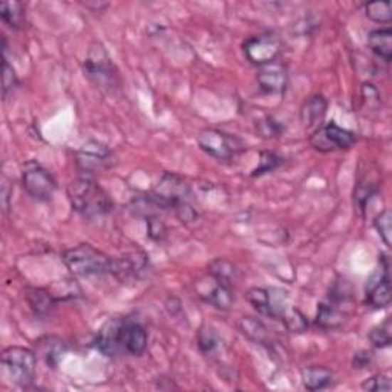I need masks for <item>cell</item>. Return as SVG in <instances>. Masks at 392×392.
Segmentation results:
<instances>
[{
  "instance_id": "cell-27",
  "label": "cell",
  "mask_w": 392,
  "mask_h": 392,
  "mask_svg": "<svg viewBox=\"0 0 392 392\" xmlns=\"http://www.w3.org/2000/svg\"><path fill=\"white\" fill-rule=\"evenodd\" d=\"M365 14L377 23H389L392 18V9L389 2H371L365 5Z\"/></svg>"
},
{
  "instance_id": "cell-22",
  "label": "cell",
  "mask_w": 392,
  "mask_h": 392,
  "mask_svg": "<svg viewBox=\"0 0 392 392\" xmlns=\"http://www.w3.org/2000/svg\"><path fill=\"white\" fill-rule=\"evenodd\" d=\"M239 329L247 339L259 345H267L270 341V333L268 328L263 324V322L255 317H243L239 322Z\"/></svg>"
},
{
  "instance_id": "cell-4",
  "label": "cell",
  "mask_w": 392,
  "mask_h": 392,
  "mask_svg": "<svg viewBox=\"0 0 392 392\" xmlns=\"http://www.w3.org/2000/svg\"><path fill=\"white\" fill-rule=\"evenodd\" d=\"M83 69L85 75L102 90L112 94L115 89H118L120 80L117 75V69L102 43L94 42L90 45Z\"/></svg>"
},
{
  "instance_id": "cell-3",
  "label": "cell",
  "mask_w": 392,
  "mask_h": 392,
  "mask_svg": "<svg viewBox=\"0 0 392 392\" xmlns=\"http://www.w3.org/2000/svg\"><path fill=\"white\" fill-rule=\"evenodd\" d=\"M37 354L22 346H9L2 353V373L18 388H28L36 376Z\"/></svg>"
},
{
  "instance_id": "cell-32",
  "label": "cell",
  "mask_w": 392,
  "mask_h": 392,
  "mask_svg": "<svg viewBox=\"0 0 392 392\" xmlns=\"http://www.w3.org/2000/svg\"><path fill=\"white\" fill-rule=\"evenodd\" d=\"M2 69H4V74H2V86H4V98L8 97V94L11 92V90H14V88L17 86V75H16V71L13 69V66L8 63V60L4 57V63H2Z\"/></svg>"
},
{
  "instance_id": "cell-13",
  "label": "cell",
  "mask_w": 392,
  "mask_h": 392,
  "mask_svg": "<svg viewBox=\"0 0 392 392\" xmlns=\"http://www.w3.org/2000/svg\"><path fill=\"white\" fill-rule=\"evenodd\" d=\"M77 166L88 174L107 169L112 161V152L98 142H89L77 152Z\"/></svg>"
},
{
  "instance_id": "cell-21",
  "label": "cell",
  "mask_w": 392,
  "mask_h": 392,
  "mask_svg": "<svg viewBox=\"0 0 392 392\" xmlns=\"http://www.w3.org/2000/svg\"><path fill=\"white\" fill-rule=\"evenodd\" d=\"M25 296L29 307L37 316H45L54 305V296L51 291L43 288H26Z\"/></svg>"
},
{
  "instance_id": "cell-19",
  "label": "cell",
  "mask_w": 392,
  "mask_h": 392,
  "mask_svg": "<svg viewBox=\"0 0 392 392\" xmlns=\"http://www.w3.org/2000/svg\"><path fill=\"white\" fill-rule=\"evenodd\" d=\"M333 378V373L325 366H308L302 371V383L308 391L325 389Z\"/></svg>"
},
{
  "instance_id": "cell-33",
  "label": "cell",
  "mask_w": 392,
  "mask_h": 392,
  "mask_svg": "<svg viewBox=\"0 0 392 392\" xmlns=\"http://www.w3.org/2000/svg\"><path fill=\"white\" fill-rule=\"evenodd\" d=\"M279 163H280V158L276 154L263 152V154H260L259 167L253 172V176H259V175H264L267 172H271V170L279 166Z\"/></svg>"
},
{
  "instance_id": "cell-2",
  "label": "cell",
  "mask_w": 392,
  "mask_h": 392,
  "mask_svg": "<svg viewBox=\"0 0 392 392\" xmlns=\"http://www.w3.org/2000/svg\"><path fill=\"white\" fill-rule=\"evenodd\" d=\"M62 259L71 275L80 277L106 275L110 273L112 267V258L90 244H80L66 250Z\"/></svg>"
},
{
  "instance_id": "cell-29",
  "label": "cell",
  "mask_w": 392,
  "mask_h": 392,
  "mask_svg": "<svg viewBox=\"0 0 392 392\" xmlns=\"http://www.w3.org/2000/svg\"><path fill=\"white\" fill-rule=\"evenodd\" d=\"M369 340L377 348H385L391 345V319L388 317L383 324L374 327L369 333Z\"/></svg>"
},
{
  "instance_id": "cell-5",
  "label": "cell",
  "mask_w": 392,
  "mask_h": 392,
  "mask_svg": "<svg viewBox=\"0 0 392 392\" xmlns=\"http://www.w3.org/2000/svg\"><path fill=\"white\" fill-rule=\"evenodd\" d=\"M198 146L203 152L219 161L232 159L236 154L244 150V143L239 138L218 129L201 130L198 135Z\"/></svg>"
},
{
  "instance_id": "cell-24",
  "label": "cell",
  "mask_w": 392,
  "mask_h": 392,
  "mask_svg": "<svg viewBox=\"0 0 392 392\" xmlns=\"http://www.w3.org/2000/svg\"><path fill=\"white\" fill-rule=\"evenodd\" d=\"M345 322V314L334 304H320L316 324L324 329L339 328Z\"/></svg>"
},
{
  "instance_id": "cell-1",
  "label": "cell",
  "mask_w": 392,
  "mask_h": 392,
  "mask_svg": "<svg viewBox=\"0 0 392 392\" xmlns=\"http://www.w3.org/2000/svg\"><path fill=\"white\" fill-rule=\"evenodd\" d=\"M68 198L77 213L85 218H97L112 210V201L94 179L80 176L69 183Z\"/></svg>"
},
{
  "instance_id": "cell-15",
  "label": "cell",
  "mask_w": 392,
  "mask_h": 392,
  "mask_svg": "<svg viewBox=\"0 0 392 392\" xmlns=\"http://www.w3.org/2000/svg\"><path fill=\"white\" fill-rule=\"evenodd\" d=\"M327 107L328 103L324 95L316 94L309 97L302 106V110H300V122L307 129L317 130L327 115Z\"/></svg>"
},
{
  "instance_id": "cell-16",
  "label": "cell",
  "mask_w": 392,
  "mask_h": 392,
  "mask_svg": "<svg viewBox=\"0 0 392 392\" xmlns=\"http://www.w3.org/2000/svg\"><path fill=\"white\" fill-rule=\"evenodd\" d=\"M37 356L42 357L45 360V364L51 368H55L58 365L60 359L65 354V344L63 340H60L58 337L54 336H48L40 339L37 344Z\"/></svg>"
},
{
  "instance_id": "cell-35",
  "label": "cell",
  "mask_w": 392,
  "mask_h": 392,
  "mask_svg": "<svg viewBox=\"0 0 392 392\" xmlns=\"http://www.w3.org/2000/svg\"><path fill=\"white\" fill-rule=\"evenodd\" d=\"M147 230H149V236L154 240H163L166 236L164 224L155 216H147Z\"/></svg>"
},
{
  "instance_id": "cell-10",
  "label": "cell",
  "mask_w": 392,
  "mask_h": 392,
  "mask_svg": "<svg viewBox=\"0 0 392 392\" xmlns=\"http://www.w3.org/2000/svg\"><path fill=\"white\" fill-rule=\"evenodd\" d=\"M280 42L273 34H260L250 37L244 42V54L248 62L255 66H267L275 63L280 54Z\"/></svg>"
},
{
  "instance_id": "cell-17",
  "label": "cell",
  "mask_w": 392,
  "mask_h": 392,
  "mask_svg": "<svg viewBox=\"0 0 392 392\" xmlns=\"http://www.w3.org/2000/svg\"><path fill=\"white\" fill-rule=\"evenodd\" d=\"M368 45L377 57L389 63L392 58V31L389 28L374 29L368 37Z\"/></svg>"
},
{
  "instance_id": "cell-11",
  "label": "cell",
  "mask_w": 392,
  "mask_h": 392,
  "mask_svg": "<svg viewBox=\"0 0 392 392\" xmlns=\"http://www.w3.org/2000/svg\"><path fill=\"white\" fill-rule=\"evenodd\" d=\"M380 270L371 276L366 284V299L365 302L376 309L386 308L391 304L392 290L389 277V265L385 256H381Z\"/></svg>"
},
{
  "instance_id": "cell-6",
  "label": "cell",
  "mask_w": 392,
  "mask_h": 392,
  "mask_svg": "<svg viewBox=\"0 0 392 392\" xmlns=\"http://www.w3.org/2000/svg\"><path fill=\"white\" fill-rule=\"evenodd\" d=\"M190 187L186 181L174 174H164L159 178L158 186L152 194L149 195L150 201L157 207L176 208L178 206L189 203Z\"/></svg>"
},
{
  "instance_id": "cell-9",
  "label": "cell",
  "mask_w": 392,
  "mask_h": 392,
  "mask_svg": "<svg viewBox=\"0 0 392 392\" xmlns=\"http://www.w3.org/2000/svg\"><path fill=\"white\" fill-rule=\"evenodd\" d=\"M118 354L125 353L129 356H142L147 348V333L144 327L135 319H120L117 333Z\"/></svg>"
},
{
  "instance_id": "cell-12",
  "label": "cell",
  "mask_w": 392,
  "mask_h": 392,
  "mask_svg": "<svg viewBox=\"0 0 392 392\" xmlns=\"http://www.w3.org/2000/svg\"><path fill=\"white\" fill-rule=\"evenodd\" d=\"M149 259L143 251H132L120 258H112L110 275H114L122 284L137 282L147 270Z\"/></svg>"
},
{
  "instance_id": "cell-28",
  "label": "cell",
  "mask_w": 392,
  "mask_h": 392,
  "mask_svg": "<svg viewBox=\"0 0 392 392\" xmlns=\"http://www.w3.org/2000/svg\"><path fill=\"white\" fill-rule=\"evenodd\" d=\"M256 132L260 138H276L279 135H282L284 132V126L282 123H279L277 120L273 117H264L260 118L259 122H256Z\"/></svg>"
},
{
  "instance_id": "cell-26",
  "label": "cell",
  "mask_w": 392,
  "mask_h": 392,
  "mask_svg": "<svg viewBox=\"0 0 392 392\" xmlns=\"http://www.w3.org/2000/svg\"><path fill=\"white\" fill-rule=\"evenodd\" d=\"M248 302L253 305V308L258 313L268 316L271 314L270 311V296H268V288H250L245 295Z\"/></svg>"
},
{
  "instance_id": "cell-8",
  "label": "cell",
  "mask_w": 392,
  "mask_h": 392,
  "mask_svg": "<svg viewBox=\"0 0 392 392\" xmlns=\"http://www.w3.org/2000/svg\"><path fill=\"white\" fill-rule=\"evenodd\" d=\"M309 143L319 152H333L339 149H349L356 143V135L336 123L322 125L314 130L309 138Z\"/></svg>"
},
{
  "instance_id": "cell-23",
  "label": "cell",
  "mask_w": 392,
  "mask_h": 392,
  "mask_svg": "<svg viewBox=\"0 0 392 392\" xmlns=\"http://www.w3.org/2000/svg\"><path fill=\"white\" fill-rule=\"evenodd\" d=\"M0 16L4 22L13 29H22L26 22L25 6L20 2H2L0 4Z\"/></svg>"
},
{
  "instance_id": "cell-7",
  "label": "cell",
  "mask_w": 392,
  "mask_h": 392,
  "mask_svg": "<svg viewBox=\"0 0 392 392\" xmlns=\"http://www.w3.org/2000/svg\"><path fill=\"white\" fill-rule=\"evenodd\" d=\"M22 184L25 192L37 201H49L54 196L57 189L53 175L36 161H28L23 166Z\"/></svg>"
},
{
  "instance_id": "cell-14",
  "label": "cell",
  "mask_w": 392,
  "mask_h": 392,
  "mask_svg": "<svg viewBox=\"0 0 392 392\" xmlns=\"http://www.w3.org/2000/svg\"><path fill=\"white\" fill-rule=\"evenodd\" d=\"M258 85L264 90L265 94H282L287 89L288 75L284 66L271 63L263 66V69L258 73Z\"/></svg>"
},
{
  "instance_id": "cell-25",
  "label": "cell",
  "mask_w": 392,
  "mask_h": 392,
  "mask_svg": "<svg viewBox=\"0 0 392 392\" xmlns=\"http://www.w3.org/2000/svg\"><path fill=\"white\" fill-rule=\"evenodd\" d=\"M279 320L284 322V325L291 333L296 334H302L308 329V320L307 317L300 313V311L295 307H285L282 314H280Z\"/></svg>"
},
{
  "instance_id": "cell-18",
  "label": "cell",
  "mask_w": 392,
  "mask_h": 392,
  "mask_svg": "<svg viewBox=\"0 0 392 392\" xmlns=\"http://www.w3.org/2000/svg\"><path fill=\"white\" fill-rule=\"evenodd\" d=\"M208 275L216 282L233 288L238 280V268L227 259H215L208 264Z\"/></svg>"
},
{
  "instance_id": "cell-31",
  "label": "cell",
  "mask_w": 392,
  "mask_h": 392,
  "mask_svg": "<svg viewBox=\"0 0 392 392\" xmlns=\"http://www.w3.org/2000/svg\"><path fill=\"white\" fill-rule=\"evenodd\" d=\"M198 346L206 354L213 353L218 346V337L212 328H201L198 333Z\"/></svg>"
},
{
  "instance_id": "cell-36",
  "label": "cell",
  "mask_w": 392,
  "mask_h": 392,
  "mask_svg": "<svg viewBox=\"0 0 392 392\" xmlns=\"http://www.w3.org/2000/svg\"><path fill=\"white\" fill-rule=\"evenodd\" d=\"M371 360V354L368 353V351H360V353H357L354 356V366L357 369H364Z\"/></svg>"
},
{
  "instance_id": "cell-20",
  "label": "cell",
  "mask_w": 392,
  "mask_h": 392,
  "mask_svg": "<svg viewBox=\"0 0 392 392\" xmlns=\"http://www.w3.org/2000/svg\"><path fill=\"white\" fill-rule=\"evenodd\" d=\"M199 296L203 297L207 304L213 305L218 309H228L235 302L233 295H232V288L216 282L215 279L212 282V287L208 288L207 293H201Z\"/></svg>"
},
{
  "instance_id": "cell-34",
  "label": "cell",
  "mask_w": 392,
  "mask_h": 392,
  "mask_svg": "<svg viewBox=\"0 0 392 392\" xmlns=\"http://www.w3.org/2000/svg\"><path fill=\"white\" fill-rule=\"evenodd\" d=\"M361 389L368 392H378V391H391L389 378L383 374H377L366 378L364 383H361Z\"/></svg>"
},
{
  "instance_id": "cell-30",
  "label": "cell",
  "mask_w": 392,
  "mask_h": 392,
  "mask_svg": "<svg viewBox=\"0 0 392 392\" xmlns=\"http://www.w3.org/2000/svg\"><path fill=\"white\" fill-rule=\"evenodd\" d=\"M391 223H392V213L389 208L383 210V212L377 215V218L374 219V227L380 238L383 239L386 247H391Z\"/></svg>"
}]
</instances>
